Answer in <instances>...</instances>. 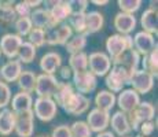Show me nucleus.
<instances>
[{
  "mask_svg": "<svg viewBox=\"0 0 158 137\" xmlns=\"http://www.w3.org/2000/svg\"><path fill=\"white\" fill-rule=\"evenodd\" d=\"M154 117H156V108L148 102H140L139 106L132 112L127 114L131 130H138L140 123L147 122V121H153Z\"/></svg>",
  "mask_w": 158,
  "mask_h": 137,
  "instance_id": "nucleus-1",
  "label": "nucleus"
},
{
  "mask_svg": "<svg viewBox=\"0 0 158 137\" xmlns=\"http://www.w3.org/2000/svg\"><path fill=\"white\" fill-rule=\"evenodd\" d=\"M33 115L39 118L43 122H50L55 118L56 111H58V106L54 102L52 97H37L33 103L32 107Z\"/></svg>",
  "mask_w": 158,
  "mask_h": 137,
  "instance_id": "nucleus-2",
  "label": "nucleus"
},
{
  "mask_svg": "<svg viewBox=\"0 0 158 137\" xmlns=\"http://www.w3.org/2000/svg\"><path fill=\"white\" fill-rule=\"evenodd\" d=\"M133 48L132 44V37L123 34H111L110 37H107L106 40V50H107V56L110 59L120 56L124 51Z\"/></svg>",
  "mask_w": 158,
  "mask_h": 137,
  "instance_id": "nucleus-3",
  "label": "nucleus"
},
{
  "mask_svg": "<svg viewBox=\"0 0 158 137\" xmlns=\"http://www.w3.org/2000/svg\"><path fill=\"white\" fill-rule=\"evenodd\" d=\"M131 75L123 67L111 66L110 71L106 74V87L109 88V92H121L124 85L129 84Z\"/></svg>",
  "mask_w": 158,
  "mask_h": 137,
  "instance_id": "nucleus-4",
  "label": "nucleus"
},
{
  "mask_svg": "<svg viewBox=\"0 0 158 137\" xmlns=\"http://www.w3.org/2000/svg\"><path fill=\"white\" fill-rule=\"evenodd\" d=\"M139 65H140V55L136 52L133 48H129V50L124 51L120 56L111 59V66L123 67L129 75H132L133 73L138 70Z\"/></svg>",
  "mask_w": 158,
  "mask_h": 137,
  "instance_id": "nucleus-5",
  "label": "nucleus"
},
{
  "mask_svg": "<svg viewBox=\"0 0 158 137\" xmlns=\"http://www.w3.org/2000/svg\"><path fill=\"white\" fill-rule=\"evenodd\" d=\"M88 67L95 77H103L111 69V59L105 52H92L88 56Z\"/></svg>",
  "mask_w": 158,
  "mask_h": 137,
  "instance_id": "nucleus-6",
  "label": "nucleus"
},
{
  "mask_svg": "<svg viewBox=\"0 0 158 137\" xmlns=\"http://www.w3.org/2000/svg\"><path fill=\"white\" fill-rule=\"evenodd\" d=\"M73 36V30L68 23H60L45 30V42L50 45H65Z\"/></svg>",
  "mask_w": 158,
  "mask_h": 137,
  "instance_id": "nucleus-7",
  "label": "nucleus"
},
{
  "mask_svg": "<svg viewBox=\"0 0 158 137\" xmlns=\"http://www.w3.org/2000/svg\"><path fill=\"white\" fill-rule=\"evenodd\" d=\"M129 85H132L131 89H133L138 95H146L154 87V77L148 74L144 70H136L132 75H131Z\"/></svg>",
  "mask_w": 158,
  "mask_h": 137,
  "instance_id": "nucleus-8",
  "label": "nucleus"
},
{
  "mask_svg": "<svg viewBox=\"0 0 158 137\" xmlns=\"http://www.w3.org/2000/svg\"><path fill=\"white\" fill-rule=\"evenodd\" d=\"M59 81L55 75L51 74H40L36 77V87L35 92L37 93V97H52L56 92Z\"/></svg>",
  "mask_w": 158,
  "mask_h": 137,
  "instance_id": "nucleus-9",
  "label": "nucleus"
},
{
  "mask_svg": "<svg viewBox=\"0 0 158 137\" xmlns=\"http://www.w3.org/2000/svg\"><path fill=\"white\" fill-rule=\"evenodd\" d=\"M73 87L77 89V93L85 95V93H91L96 89V77L91 71H83V73H73Z\"/></svg>",
  "mask_w": 158,
  "mask_h": 137,
  "instance_id": "nucleus-10",
  "label": "nucleus"
},
{
  "mask_svg": "<svg viewBox=\"0 0 158 137\" xmlns=\"http://www.w3.org/2000/svg\"><path fill=\"white\" fill-rule=\"evenodd\" d=\"M87 125L91 132L102 133L110 125V114L99 108H92L87 115Z\"/></svg>",
  "mask_w": 158,
  "mask_h": 137,
  "instance_id": "nucleus-11",
  "label": "nucleus"
},
{
  "mask_svg": "<svg viewBox=\"0 0 158 137\" xmlns=\"http://www.w3.org/2000/svg\"><path fill=\"white\" fill-rule=\"evenodd\" d=\"M15 133L18 137H32L35 130V115L33 111H26L22 114H15Z\"/></svg>",
  "mask_w": 158,
  "mask_h": 137,
  "instance_id": "nucleus-12",
  "label": "nucleus"
},
{
  "mask_svg": "<svg viewBox=\"0 0 158 137\" xmlns=\"http://www.w3.org/2000/svg\"><path fill=\"white\" fill-rule=\"evenodd\" d=\"M115 102H117L118 107H120V111L129 114V112H132L139 106L140 96L133 89H124L120 92L118 97H115Z\"/></svg>",
  "mask_w": 158,
  "mask_h": 137,
  "instance_id": "nucleus-13",
  "label": "nucleus"
},
{
  "mask_svg": "<svg viewBox=\"0 0 158 137\" xmlns=\"http://www.w3.org/2000/svg\"><path fill=\"white\" fill-rule=\"evenodd\" d=\"M22 42V37L13 34V33H7L0 38V52H3V55L7 56L8 59H14Z\"/></svg>",
  "mask_w": 158,
  "mask_h": 137,
  "instance_id": "nucleus-14",
  "label": "nucleus"
},
{
  "mask_svg": "<svg viewBox=\"0 0 158 137\" xmlns=\"http://www.w3.org/2000/svg\"><path fill=\"white\" fill-rule=\"evenodd\" d=\"M133 50L136 51L139 55H147L156 48V41H154V36L146 32H138L135 34V37L132 38Z\"/></svg>",
  "mask_w": 158,
  "mask_h": 137,
  "instance_id": "nucleus-15",
  "label": "nucleus"
},
{
  "mask_svg": "<svg viewBox=\"0 0 158 137\" xmlns=\"http://www.w3.org/2000/svg\"><path fill=\"white\" fill-rule=\"evenodd\" d=\"M89 108V99L85 95H81V93L74 92L72 95V97L69 99V102L65 104V110L68 114L72 115H81Z\"/></svg>",
  "mask_w": 158,
  "mask_h": 137,
  "instance_id": "nucleus-16",
  "label": "nucleus"
},
{
  "mask_svg": "<svg viewBox=\"0 0 158 137\" xmlns=\"http://www.w3.org/2000/svg\"><path fill=\"white\" fill-rule=\"evenodd\" d=\"M51 4L52 6L47 10L50 11L54 25H60L65 19H69V17L72 15V8L69 2H52Z\"/></svg>",
  "mask_w": 158,
  "mask_h": 137,
  "instance_id": "nucleus-17",
  "label": "nucleus"
},
{
  "mask_svg": "<svg viewBox=\"0 0 158 137\" xmlns=\"http://www.w3.org/2000/svg\"><path fill=\"white\" fill-rule=\"evenodd\" d=\"M29 19H30V22H32V26H35L36 29L48 30V29H51V27L56 26L52 23L50 11H48L47 8H36L35 11L30 13Z\"/></svg>",
  "mask_w": 158,
  "mask_h": 137,
  "instance_id": "nucleus-18",
  "label": "nucleus"
},
{
  "mask_svg": "<svg viewBox=\"0 0 158 137\" xmlns=\"http://www.w3.org/2000/svg\"><path fill=\"white\" fill-rule=\"evenodd\" d=\"M114 27L117 29L118 34L128 36L136 27V18L131 14L118 13L114 17Z\"/></svg>",
  "mask_w": 158,
  "mask_h": 137,
  "instance_id": "nucleus-19",
  "label": "nucleus"
},
{
  "mask_svg": "<svg viewBox=\"0 0 158 137\" xmlns=\"http://www.w3.org/2000/svg\"><path fill=\"white\" fill-rule=\"evenodd\" d=\"M10 104H11V107H13V112H15V114H22V112H26V111L32 110L33 97L30 93L19 92V93H17V95H14Z\"/></svg>",
  "mask_w": 158,
  "mask_h": 137,
  "instance_id": "nucleus-20",
  "label": "nucleus"
},
{
  "mask_svg": "<svg viewBox=\"0 0 158 137\" xmlns=\"http://www.w3.org/2000/svg\"><path fill=\"white\" fill-rule=\"evenodd\" d=\"M110 125L111 129L114 130L115 135H118L120 137L127 136L131 132V126L128 122L127 114L123 111H115L113 115L110 117Z\"/></svg>",
  "mask_w": 158,
  "mask_h": 137,
  "instance_id": "nucleus-21",
  "label": "nucleus"
},
{
  "mask_svg": "<svg viewBox=\"0 0 158 137\" xmlns=\"http://www.w3.org/2000/svg\"><path fill=\"white\" fill-rule=\"evenodd\" d=\"M21 73H22V65L18 60L11 59L6 65L2 66V69H0V77L7 84V82L17 81L18 77L21 75Z\"/></svg>",
  "mask_w": 158,
  "mask_h": 137,
  "instance_id": "nucleus-22",
  "label": "nucleus"
},
{
  "mask_svg": "<svg viewBox=\"0 0 158 137\" xmlns=\"http://www.w3.org/2000/svg\"><path fill=\"white\" fill-rule=\"evenodd\" d=\"M60 65H62V58L58 52H47L40 60V69L43 70L44 74L54 75V73L60 69Z\"/></svg>",
  "mask_w": 158,
  "mask_h": 137,
  "instance_id": "nucleus-23",
  "label": "nucleus"
},
{
  "mask_svg": "<svg viewBox=\"0 0 158 137\" xmlns=\"http://www.w3.org/2000/svg\"><path fill=\"white\" fill-rule=\"evenodd\" d=\"M140 25L143 27V32L154 34L158 32V19H157V10L153 7L147 8L140 17Z\"/></svg>",
  "mask_w": 158,
  "mask_h": 137,
  "instance_id": "nucleus-24",
  "label": "nucleus"
},
{
  "mask_svg": "<svg viewBox=\"0 0 158 137\" xmlns=\"http://www.w3.org/2000/svg\"><path fill=\"white\" fill-rule=\"evenodd\" d=\"M15 112L10 108H3L0 111V135L8 136L14 132L15 127Z\"/></svg>",
  "mask_w": 158,
  "mask_h": 137,
  "instance_id": "nucleus-25",
  "label": "nucleus"
},
{
  "mask_svg": "<svg viewBox=\"0 0 158 137\" xmlns=\"http://www.w3.org/2000/svg\"><path fill=\"white\" fill-rule=\"evenodd\" d=\"M103 23H105V18L101 13L98 11L85 13V36L99 32L103 27Z\"/></svg>",
  "mask_w": 158,
  "mask_h": 137,
  "instance_id": "nucleus-26",
  "label": "nucleus"
},
{
  "mask_svg": "<svg viewBox=\"0 0 158 137\" xmlns=\"http://www.w3.org/2000/svg\"><path fill=\"white\" fill-rule=\"evenodd\" d=\"M74 93V89L69 82H59L58 85L56 92L54 93L52 99L54 102L56 103V106H60V107H65V104L69 102V99L72 97V95Z\"/></svg>",
  "mask_w": 158,
  "mask_h": 137,
  "instance_id": "nucleus-27",
  "label": "nucleus"
},
{
  "mask_svg": "<svg viewBox=\"0 0 158 137\" xmlns=\"http://www.w3.org/2000/svg\"><path fill=\"white\" fill-rule=\"evenodd\" d=\"M95 108L109 112L115 106V95L109 91H101L95 96Z\"/></svg>",
  "mask_w": 158,
  "mask_h": 137,
  "instance_id": "nucleus-28",
  "label": "nucleus"
},
{
  "mask_svg": "<svg viewBox=\"0 0 158 137\" xmlns=\"http://www.w3.org/2000/svg\"><path fill=\"white\" fill-rule=\"evenodd\" d=\"M36 77H37V75L33 71H30V70H23L17 80L21 92L32 93L36 87Z\"/></svg>",
  "mask_w": 158,
  "mask_h": 137,
  "instance_id": "nucleus-29",
  "label": "nucleus"
},
{
  "mask_svg": "<svg viewBox=\"0 0 158 137\" xmlns=\"http://www.w3.org/2000/svg\"><path fill=\"white\" fill-rule=\"evenodd\" d=\"M69 69L73 73H83L88 70V55L81 51V52L73 54L69 58Z\"/></svg>",
  "mask_w": 158,
  "mask_h": 137,
  "instance_id": "nucleus-30",
  "label": "nucleus"
},
{
  "mask_svg": "<svg viewBox=\"0 0 158 137\" xmlns=\"http://www.w3.org/2000/svg\"><path fill=\"white\" fill-rule=\"evenodd\" d=\"M142 65H143V69L144 71H147L148 74H151L154 78H157V74H158V47L156 45L153 51L150 54L144 55L143 59H142Z\"/></svg>",
  "mask_w": 158,
  "mask_h": 137,
  "instance_id": "nucleus-31",
  "label": "nucleus"
},
{
  "mask_svg": "<svg viewBox=\"0 0 158 137\" xmlns=\"http://www.w3.org/2000/svg\"><path fill=\"white\" fill-rule=\"evenodd\" d=\"M18 62L19 63H32L36 58V48L30 42L23 41L18 50Z\"/></svg>",
  "mask_w": 158,
  "mask_h": 137,
  "instance_id": "nucleus-32",
  "label": "nucleus"
},
{
  "mask_svg": "<svg viewBox=\"0 0 158 137\" xmlns=\"http://www.w3.org/2000/svg\"><path fill=\"white\" fill-rule=\"evenodd\" d=\"M85 45H87V36L85 34H76V36H72L70 40L65 44V47H66V51L70 55H73V54L81 52V51L85 48Z\"/></svg>",
  "mask_w": 158,
  "mask_h": 137,
  "instance_id": "nucleus-33",
  "label": "nucleus"
},
{
  "mask_svg": "<svg viewBox=\"0 0 158 137\" xmlns=\"http://www.w3.org/2000/svg\"><path fill=\"white\" fill-rule=\"evenodd\" d=\"M69 26L77 34H85V13L72 14L69 17Z\"/></svg>",
  "mask_w": 158,
  "mask_h": 137,
  "instance_id": "nucleus-34",
  "label": "nucleus"
},
{
  "mask_svg": "<svg viewBox=\"0 0 158 137\" xmlns=\"http://www.w3.org/2000/svg\"><path fill=\"white\" fill-rule=\"evenodd\" d=\"M69 127H70L72 137H91L92 136V132L89 130L87 122H84V121H76Z\"/></svg>",
  "mask_w": 158,
  "mask_h": 137,
  "instance_id": "nucleus-35",
  "label": "nucleus"
},
{
  "mask_svg": "<svg viewBox=\"0 0 158 137\" xmlns=\"http://www.w3.org/2000/svg\"><path fill=\"white\" fill-rule=\"evenodd\" d=\"M28 42H30L35 48L43 47L45 44V30L33 27V29L30 30V33L28 34Z\"/></svg>",
  "mask_w": 158,
  "mask_h": 137,
  "instance_id": "nucleus-36",
  "label": "nucleus"
},
{
  "mask_svg": "<svg viewBox=\"0 0 158 137\" xmlns=\"http://www.w3.org/2000/svg\"><path fill=\"white\" fill-rule=\"evenodd\" d=\"M15 11H14V6L13 3H2L0 6V21L3 22H15Z\"/></svg>",
  "mask_w": 158,
  "mask_h": 137,
  "instance_id": "nucleus-37",
  "label": "nucleus"
},
{
  "mask_svg": "<svg viewBox=\"0 0 158 137\" xmlns=\"http://www.w3.org/2000/svg\"><path fill=\"white\" fill-rule=\"evenodd\" d=\"M14 25H15V30H17V36H19V37L28 36L30 30L33 29L29 18H18V19H15Z\"/></svg>",
  "mask_w": 158,
  "mask_h": 137,
  "instance_id": "nucleus-38",
  "label": "nucleus"
},
{
  "mask_svg": "<svg viewBox=\"0 0 158 137\" xmlns=\"http://www.w3.org/2000/svg\"><path fill=\"white\" fill-rule=\"evenodd\" d=\"M140 0H118V7L121 8V13L125 14L133 15V13H136L140 8Z\"/></svg>",
  "mask_w": 158,
  "mask_h": 137,
  "instance_id": "nucleus-39",
  "label": "nucleus"
},
{
  "mask_svg": "<svg viewBox=\"0 0 158 137\" xmlns=\"http://www.w3.org/2000/svg\"><path fill=\"white\" fill-rule=\"evenodd\" d=\"M11 102V89L8 84L0 81V110L7 108Z\"/></svg>",
  "mask_w": 158,
  "mask_h": 137,
  "instance_id": "nucleus-40",
  "label": "nucleus"
},
{
  "mask_svg": "<svg viewBox=\"0 0 158 137\" xmlns=\"http://www.w3.org/2000/svg\"><path fill=\"white\" fill-rule=\"evenodd\" d=\"M14 11H15V15H18L19 18H29L30 17V7L26 4V2H19L14 6Z\"/></svg>",
  "mask_w": 158,
  "mask_h": 137,
  "instance_id": "nucleus-41",
  "label": "nucleus"
},
{
  "mask_svg": "<svg viewBox=\"0 0 158 137\" xmlns=\"http://www.w3.org/2000/svg\"><path fill=\"white\" fill-rule=\"evenodd\" d=\"M139 135L142 137H148L153 135V132L156 130V123L153 122V121H147V122H143L140 123V126H139Z\"/></svg>",
  "mask_w": 158,
  "mask_h": 137,
  "instance_id": "nucleus-42",
  "label": "nucleus"
},
{
  "mask_svg": "<svg viewBox=\"0 0 158 137\" xmlns=\"http://www.w3.org/2000/svg\"><path fill=\"white\" fill-rule=\"evenodd\" d=\"M69 4L72 8V14L85 13L88 7V2H85V0H72V2H69Z\"/></svg>",
  "mask_w": 158,
  "mask_h": 137,
  "instance_id": "nucleus-43",
  "label": "nucleus"
},
{
  "mask_svg": "<svg viewBox=\"0 0 158 137\" xmlns=\"http://www.w3.org/2000/svg\"><path fill=\"white\" fill-rule=\"evenodd\" d=\"M51 137H72L70 127L68 125H59L51 133Z\"/></svg>",
  "mask_w": 158,
  "mask_h": 137,
  "instance_id": "nucleus-44",
  "label": "nucleus"
},
{
  "mask_svg": "<svg viewBox=\"0 0 158 137\" xmlns=\"http://www.w3.org/2000/svg\"><path fill=\"white\" fill-rule=\"evenodd\" d=\"M59 74H60V78H62V80L68 81L69 78L72 77L73 71L69 69V66H63V67H60V70H59Z\"/></svg>",
  "mask_w": 158,
  "mask_h": 137,
  "instance_id": "nucleus-45",
  "label": "nucleus"
},
{
  "mask_svg": "<svg viewBox=\"0 0 158 137\" xmlns=\"http://www.w3.org/2000/svg\"><path fill=\"white\" fill-rule=\"evenodd\" d=\"M26 2V4L30 7V10L32 8H39V6L41 4V2H39V0H36V2H32V0H25Z\"/></svg>",
  "mask_w": 158,
  "mask_h": 137,
  "instance_id": "nucleus-46",
  "label": "nucleus"
},
{
  "mask_svg": "<svg viewBox=\"0 0 158 137\" xmlns=\"http://www.w3.org/2000/svg\"><path fill=\"white\" fill-rule=\"evenodd\" d=\"M96 137H115V135L113 132L105 130V132H102V133H98V136H96Z\"/></svg>",
  "mask_w": 158,
  "mask_h": 137,
  "instance_id": "nucleus-47",
  "label": "nucleus"
},
{
  "mask_svg": "<svg viewBox=\"0 0 158 137\" xmlns=\"http://www.w3.org/2000/svg\"><path fill=\"white\" fill-rule=\"evenodd\" d=\"M92 4H95V6H106V4H109V0H92Z\"/></svg>",
  "mask_w": 158,
  "mask_h": 137,
  "instance_id": "nucleus-48",
  "label": "nucleus"
},
{
  "mask_svg": "<svg viewBox=\"0 0 158 137\" xmlns=\"http://www.w3.org/2000/svg\"><path fill=\"white\" fill-rule=\"evenodd\" d=\"M41 137H47V136H41Z\"/></svg>",
  "mask_w": 158,
  "mask_h": 137,
  "instance_id": "nucleus-49",
  "label": "nucleus"
},
{
  "mask_svg": "<svg viewBox=\"0 0 158 137\" xmlns=\"http://www.w3.org/2000/svg\"><path fill=\"white\" fill-rule=\"evenodd\" d=\"M124 137H129V136H124Z\"/></svg>",
  "mask_w": 158,
  "mask_h": 137,
  "instance_id": "nucleus-50",
  "label": "nucleus"
},
{
  "mask_svg": "<svg viewBox=\"0 0 158 137\" xmlns=\"http://www.w3.org/2000/svg\"><path fill=\"white\" fill-rule=\"evenodd\" d=\"M0 56H2V52H0Z\"/></svg>",
  "mask_w": 158,
  "mask_h": 137,
  "instance_id": "nucleus-51",
  "label": "nucleus"
},
{
  "mask_svg": "<svg viewBox=\"0 0 158 137\" xmlns=\"http://www.w3.org/2000/svg\"><path fill=\"white\" fill-rule=\"evenodd\" d=\"M0 6H2V3H0Z\"/></svg>",
  "mask_w": 158,
  "mask_h": 137,
  "instance_id": "nucleus-52",
  "label": "nucleus"
}]
</instances>
